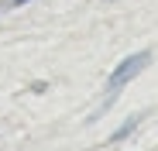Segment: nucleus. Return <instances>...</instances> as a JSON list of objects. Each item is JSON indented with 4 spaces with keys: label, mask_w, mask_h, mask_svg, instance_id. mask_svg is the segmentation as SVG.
I'll list each match as a JSON object with an SVG mask.
<instances>
[{
    "label": "nucleus",
    "mask_w": 158,
    "mask_h": 151,
    "mask_svg": "<svg viewBox=\"0 0 158 151\" xmlns=\"http://www.w3.org/2000/svg\"><path fill=\"white\" fill-rule=\"evenodd\" d=\"M151 62V52H138V55H131V59H124L117 69H114V76H110V93H117L120 86H127L131 79H134V76L144 69Z\"/></svg>",
    "instance_id": "nucleus-1"
},
{
    "label": "nucleus",
    "mask_w": 158,
    "mask_h": 151,
    "mask_svg": "<svg viewBox=\"0 0 158 151\" xmlns=\"http://www.w3.org/2000/svg\"><path fill=\"white\" fill-rule=\"evenodd\" d=\"M138 124H141V113H134V117H127V120H124V127L110 134V141H120V137H127L131 131H134V127H138Z\"/></svg>",
    "instance_id": "nucleus-2"
}]
</instances>
